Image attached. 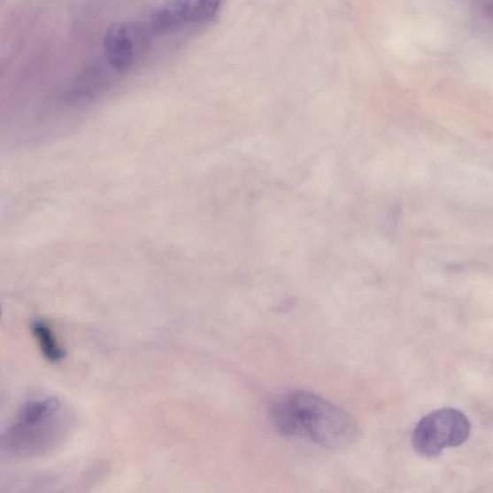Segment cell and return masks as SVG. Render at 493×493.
Wrapping results in <instances>:
<instances>
[{
    "label": "cell",
    "instance_id": "6da1fadb",
    "mask_svg": "<svg viewBox=\"0 0 493 493\" xmlns=\"http://www.w3.org/2000/svg\"><path fill=\"white\" fill-rule=\"evenodd\" d=\"M271 418L281 435L305 438L330 451H343L358 436L357 423L348 413L309 391L283 396L273 404Z\"/></svg>",
    "mask_w": 493,
    "mask_h": 493
},
{
    "label": "cell",
    "instance_id": "7a4b0ae2",
    "mask_svg": "<svg viewBox=\"0 0 493 493\" xmlns=\"http://www.w3.org/2000/svg\"><path fill=\"white\" fill-rule=\"evenodd\" d=\"M73 430L70 412L57 398L28 402L3 434V453L10 458L47 456L67 441Z\"/></svg>",
    "mask_w": 493,
    "mask_h": 493
},
{
    "label": "cell",
    "instance_id": "3957f363",
    "mask_svg": "<svg viewBox=\"0 0 493 493\" xmlns=\"http://www.w3.org/2000/svg\"><path fill=\"white\" fill-rule=\"evenodd\" d=\"M471 424L461 411L445 408L424 416L412 433L414 451L425 458L441 455L446 448L464 444L470 435Z\"/></svg>",
    "mask_w": 493,
    "mask_h": 493
},
{
    "label": "cell",
    "instance_id": "277c9868",
    "mask_svg": "<svg viewBox=\"0 0 493 493\" xmlns=\"http://www.w3.org/2000/svg\"><path fill=\"white\" fill-rule=\"evenodd\" d=\"M102 463L78 471H57L15 477L4 485L3 493H88L104 477Z\"/></svg>",
    "mask_w": 493,
    "mask_h": 493
},
{
    "label": "cell",
    "instance_id": "5b68a950",
    "mask_svg": "<svg viewBox=\"0 0 493 493\" xmlns=\"http://www.w3.org/2000/svg\"><path fill=\"white\" fill-rule=\"evenodd\" d=\"M218 2H175L163 5L150 16L152 35H166L193 25L211 21L218 13Z\"/></svg>",
    "mask_w": 493,
    "mask_h": 493
},
{
    "label": "cell",
    "instance_id": "8992f818",
    "mask_svg": "<svg viewBox=\"0 0 493 493\" xmlns=\"http://www.w3.org/2000/svg\"><path fill=\"white\" fill-rule=\"evenodd\" d=\"M146 47V38L142 29L128 21H117L109 27L104 36L106 61L118 73L134 68L139 53Z\"/></svg>",
    "mask_w": 493,
    "mask_h": 493
},
{
    "label": "cell",
    "instance_id": "52a82bcc",
    "mask_svg": "<svg viewBox=\"0 0 493 493\" xmlns=\"http://www.w3.org/2000/svg\"><path fill=\"white\" fill-rule=\"evenodd\" d=\"M31 330L41 350V353L50 363L58 364L65 356V350L61 347L56 335L45 322L37 320L32 323Z\"/></svg>",
    "mask_w": 493,
    "mask_h": 493
},
{
    "label": "cell",
    "instance_id": "ba28073f",
    "mask_svg": "<svg viewBox=\"0 0 493 493\" xmlns=\"http://www.w3.org/2000/svg\"><path fill=\"white\" fill-rule=\"evenodd\" d=\"M484 10L485 13L493 19V3L485 4Z\"/></svg>",
    "mask_w": 493,
    "mask_h": 493
}]
</instances>
